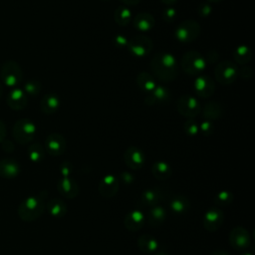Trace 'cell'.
<instances>
[{"instance_id": "cell-1", "label": "cell", "mask_w": 255, "mask_h": 255, "mask_svg": "<svg viewBox=\"0 0 255 255\" xmlns=\"http://www.w3.org/2000/svg\"><path fill=\"white\" fill-rule=\"evenodd\" d=\"M153 77L163 81L170 82L178 76V65L176 58L169 52H157L153 55L150 62Z\"/></svg>"}, {"instance_id": "cell-2", "label": "cell", "mask_w": 255, "mask_h": 255, "mask_svg": "<svg viewBox=\"0 0 255 255\" xmlns=\"http://www.w3.org/2000/svg\"><path fill=\"white\" fill-rule=\"evenodd\" d=\"M47 197L48 193L44 190L25 198L18 207L19 217L26 222H31L38 219L46 209Z\"/></svg>"}, {"instance_id": "cell-3", "label": "cell", "mask_w": 255, "mask_h": 255, "mask_svg": "<svg viewBox=\"0 0 255 255\" xmlns=\"http://www.w3.org/2000/svg\"><path fill=\"white\" fill-rule=\"evenodd\" d=\"M0 78L4 85L10 88H15L23 79L21 66L14 60L5 61L0 69Z\"/></svg>"}, {"instance_id": "cell-4", "label": "cell", "mask_w": 255, "mask_h": 255, "mask_svg": "<svg viewBox=\"0 0 255 255\" xmlns=\"http://www.w3.org/2000/svg\"><path fill=\"white\" fill-rule=\"evenodd\" d=\"M204 57L197 51H188L181 58V68L189 76H199L206 67Z\"/></svg>"}, {"instance_id": "cell-5", "label": "cell", "mask_w": 255, "mask_h": 255, "mask_svg": "<svg viewBox=\"0 0 255 255\" xmlns=\"http://www.w3.org/2000/svg\"><path fill=\"white\" fill-rule=\"evenodd\" d=\"M36 130L37 128L32 121L28 119H20L13 126L12 135L16 142L27 144L34 139Z\"/></svg>"}, {"instance_id": "cell-6", "label": "cell", "mask_w": 255, "mask_h": 255, "mask_svg": "<svg viewBox=\"0 0 255 255\" xmlns=\"http://www.w3.org/2000/svg\"><path fill=\"white\" fill-rule=\"evenodd\" d=\"M214 76L219 84H232L238 77V67L232 61H221L216 65L214 69Z\"/></svg>"}, {"instance_id": "cell-7", "label": "cell", "mask_w": 255, "mask_h": 255, "mask_svg": "<svg viewBox=\"0 0 255 255\" xmlns=\"http://www.w3.org/2000/svg\"><path fill=\"white\" fill-rule=\"evenodd\" d=\"M200 34V25L195 20L182 21L175 29V38L182 43H189L195 40Z\"/></svg>"}, {"instance_id": "cell-8", "label": "cell", "mask_w": 255, "mask_h": 255, "mask_svg": "<svg viewBox=\"0 0 255 255\" xmlns=\"http://www.w3.org/2000/svg\"><path fill=\"white\" fill-rule=\"evenodd\" d=\"M176 109L181 116L193 119L200 112V103L195 97L186 94L176 101Z\"/></svg>"}, {"instance_id": "cell-9", "label": "cell", "mask_w": 255, "mask_h": 255, "mask_svg": "<svg viewBox=\"0 0 255 255\" xmlns=\"http://www.w3.org/2000/svg\"><path fill=\"white\" fill-rule=\"evenodd\" d=\"M224 222V212L220 207L212 206L208 208L202 219L203 227L208 232H215L217 231Z\"/></svg>"}, {"instance_id": "cell-10", "label": "cell", "mask_w": 255, "mask_h": 255, "mask_svg": "<svg viewBox=\"0 0 255 255\" xmlns=\"http://www.w3.org/2000/svg\"><path fill=\"white\" fill-rule=\"evenodd\" d=\"M128 48L133 56L141 58L150 53L152 49V41L146 36L136 35L128 40Z\"/></svg>"}, {"instance_id": "cell-11", "label": "cell", "mask_w": 255, "mask_h": 255, "mask_svg": "<svg viewBox=\"0 0 255 255\" xmlns=\"http://www.w3.org/2000/svg\"><path fill=\"white\" fill-rule=\"evenodd\" d=\"M229 243L235 250H245L251 243L250 234L244 227L236 226L229 233Z\"/></svg>"}, {"instance_id": "cell-12", "label": "cell", "mask_w": 255, "mask_h": 255, "mask_svg": "<svg viewBox=\"0 0 255 255\" xmlns=\"http://www.w3.org/2000/svg\"><path fill=\"white\" fill-rule=\"evenodd\" d=\"M66 139L65 137L58 133H50L45 140V150L52 156H60L66 150Z\"/></svg>"}, {"instance_id": "cell-13", "label": "cell", "mask_w": 255, "mask_h": 255, "mask_svg": "<svg viewBox=\"0 0 255 255\" xmlns=\"http://www.w3.org/2000/svg\"><path fill=\"white\" fill-rule=\"evenodd\" d=\"M119 187L120 181L118 177L114 174H107L99 182L98 190L103 198L110 199L117 194Z\"/></svg>"}, {"instance_id": "cell-14", "label": "cell", "mask_w": 255, "mask_h": 255, "mask_svg": "<svg viewBox=\"0 0 255 255\" xmlns=\"http://www.w3.org/2000/svg\"><path fill=\"white\" fill-rule=\"evenodd\" d=\"M193 89L198 97L209 98L215 91V82L208 75H199L194 81Z\"/></svg>"}, {"instance_id": "cell-15", "label": "cell", "mask_w": 255, "mask_h": 255, "mask_svg": "<svg viewBox=\"0 0 255 255\" xmlns=\"http://www.w3.org/2000/svg\"><path fill=\"white\" fill-rule=\"evenodd\" d=\"M125 163L131 169H140L144 165L145 156L137 146H129L124 153Z\"/></svg>"}, {"instance_id": "cell-16", "label": "cell", "mask_w": 255, "mask_h": 255, "mask_svg": "<svg viewBox=\"0 0 255 255\" xmlns=\"http://www.w3.org/2000/svg\"><path fill=\"white\" fill-rule=\"evenodd\" d=\"M6 103L10 109L14 111H20L26 108L28 104V98L23 90L14 88L7 94Z\"/></svg>"}, {"instance_id": "cell-17", "label": "cell", "mask_w": 255, "mask_h": 255, "mask_svg": "<svg viewBox=\"0 0 255 255\" xmlns=\"http://www.w3.org/2000/svg\"><path fill=\"white\" fill-rule=\"evenodd\" d=\"M58 192L67 199H73L78 196L80 187L78 183L71 177H62L57 183Z\"/></svg>"}, {"instance_id": "cell-18", "label": "cell", "mask_w": 255, "mask_h": 255, "mask_svg": "<svg viewBox=\"0 0 255 255\" xmlns=\"http://www.w3.org/2000/svg\"><path fill=\"white\" fill-rule=\"evenodd\" d=\"M144 213L140 209H133L129 211L124 219V225L126 229L131 232L140 230L144 225Z\"/></svg>"}, {"instance_id": "cell-19", "label": "cell", "mask_w": 255, "mask_h": 255, "mask_svg": "<svg viewBox=\"0 0 255 255\" xmlns=\"http://www.w3.org/2000/svg\"><path fill=\"white\" fill-rule=\"evenodd\" d=\"M21 171L20 164L13 158H3L0 160V176L3 178H14Z\"/></svg>"}, {"instance_id": "cell-20", "label": "cell", "mask_w": 255, "mask_h": 255, "mask_svg": "<svg viewBox=\"0 0 255 255\" xmlns=\"http://www.w3.org/2000/svg\"><path fill=\"white\" fill-rule=\"evenodd\" d=\"M170 92L169 90L164 87V86H157L154 88V90L145 98L144 102L151 106V105H155V104H161V103H165L168 102L170 100Z\"/></svg>"}, {"instance_id": "cell-21", "label": "cell", "mask_w": 255, "mask_h": 255, "mask_svg": "<svg viewBox=\"0 0 255 255\" xmlns=\"http://www.w3.org/2000/svg\"><path fill=\"white\" fill-rule=\"evenodd\" d=\"M60 107V99L54 93H47L40 101V109L46 115H52L58 111Z\"/></svg>"}, {"instance_id": "cell-22", "label": "cell", "mask_w": 255, "mask_h": 255, "mask_svg": "<svg viewBox=\"0 0 255 255\" xmlns=\"http://www.w3.org/2000/svg\"><path fill=\"white\" fill-rule=\"evenodd\" d=\"M169 209L175 215H184L190 209V201L184 195H175L169 201Z\"/></svg>"}, {"instance_id": "cell-23", "label": "cell", "mask_w": 255, "mask_h": 255, "mask_svg": "<svg viewBox=\"0 0 255 255\" xmlns=\"http://www.w3.org/2000/svg\"><path fill=\"white\" fill-rule=\"evenodd\" d=\"M137 247L145 254H154L159 247V242L152 235L143 234L137 239Z\"/></svg>"}, {"instance_id": "cell-24", "label": "cell", "mask_w": 255, "mask_h": 255, "mask_svg": "<svg viewBox=\"0 0 255 255\" xmlns=\"http://www.w3.org/2000/svg\"><path fill=\"white\" fill-rule=\"evenodd\" d=\"M133 26L142 32L149 31L153 28L155 20L154 17L148 12H140L133 18Z\"/></svg>"}, {"instance_id": "cell-25", "label": "cell", "mask_w": 255, "mask_h": 255, "mask_svg": "<svg viewBox=\"0 0 255 255\" xmlns=\"http://www.w3.org/2000/svg\"><path fill=\"white\" fill-rule=\"evenodd\" d=\"M159 200H161V192L158 188H147L142 191L139 197L140 205L145 207L157 205Z\"/></svg>"}, {"instance_id": "cell-26", "label": "cell", "mask_w": 255, "mask_h": 255, "mask_svg": "<svg viewBox=\"0 0 255 255\" xmlns=\"http://www.w3.org/2000/svg\"><path fill=\"white\" fill-rule=\"evenodd\" d=\"M46 209L52 215L56 218H62L67 214L68 207L64 200L60 198H52L46 202Z\"/></svg>"}, {"instance_id": "cell-27", "label": "cell", "mask_w": 255, "mask_h": 255, "mask_svg": "<svg viewBox=\"0 0 255 255\" xmlns=\"http://www.w3.org/2000/svg\"><path fill=\"white\" fill-rule=\"evenodd\" d=\"M166 210L161 205H154L150 207L148 213V223L152 227H159L161 226L165 219H166Z\"/></svg>"}, {"instance_id": "cell-28", "label": "cell", "mask_w": 255, "mask_h": 255, "mask_svg": "<svg viewBox=\"0 0 255 255\" xmlns=\"http://www.w3.org/2000/svg\"><path fill=\"white\" fill-rule=\"evenodd\" d=\"M151 173L158 180H166L172 175V168L166 161L157 160L152 164Z\"/></svg>"}, {"instance_id": "cell-29", "label": "cell", "mask_w": 255, "mask_h": 255, "mask_svg": "<svg viewBox=\"0 0 255 255\" xmlns=\"http://www.w3.org/2000/svg\"><path fill=\"white\" fill-rule=\"evenodd\" d=\"M223 115V107L216 101H209L203 108V116L208 121H213L221 118Z\"/></svg>"}, {"instance_id": "cell-30", "label": "cell", "mask_w": 255, "mask_h": 255, "mask_svg": "<svg viewBox=\"0 0 255 255\" xmlns=\"http://www.w3.org/2000/svg\"><path fill=\"white\" fill-rule=\"evenodd\" d=\"M136 84L142 92L149 93V94L156 87V82L154 77L147 72H141L137 75Z\"/></svg>"}, {"instance_id": "cell-31", "label": "cell", "mask_w": 255, "mask_h": 255, "mask_svg": "<svg viewBox=\"0 0 255 255\" xmlns=\"http://www.w3.org/2000/svg\"><path fill=\"white\" fill-rule=\"evenodd\" d=\"M114 19L118 25L126 26L131 20V12L127 6L121 5L116 9L114 13Z\"/></svg>"}, {"instance_id": "cell-32", "label": "cell", "mask_w": 255, "mask_h": 255, "mask_svg": "<svg viewBox=\"0 0 255 255\" xmlns=\"http://www.w3.org/2000/svg\"><path fill=\"white\" fill-rule=\"evenodd\" d=\"M251 57H252V52L250 48L246 45L237 46L233 52L234 60L241 65H245L246 63H248L251 60Z\"/></svg>"}, {"instance_id": "cell-33", "label": "cell", "mask_w": 255, "mask_h": 255, "mask_svg": "<svg viewBox=\"0 0 255 255\" xmlns=\"http://www.w3.org/2000/svg\"><path fill=\"white\" fill-rule=\"evenodd\" d=\"M27 155L32 162H40L45 157V148L42 144H40L38 142L32 143L28 147Z\"/></svg>"}, {"instance_id": "cell-34", "label": "cell", "mask_w": 255, "mask_h": 255, "mask_svg": "<svg viewBox=\"0 0 255 255\" xmlns=\"http://www.w3.org/2000/svg\"><path fill=\"white\" fill-rule=\"evenodd\" d=\"M214 201L218 207L228 206L233 201V194L229 190H221L215 195Z\"/></svg>"}, {"instance_id": "cell-35", "label": "cell", "mask_w": 255, "mask_h": 255, "mask_svg": "<svg viewBox=\"0 0 255 255\" xmlns=\"http://www.w3.org/2000/svg\"><path fill=\"white\" fill-rule=\"evenodd\" d=\"M42 89L41 83L39 81L36 80H30L28 82H26L24 84V92L26 93V95H30V96H36L40 93Z\"/></svg>"}, {"instance_id": "cell-36", "label": "cell", "mask_w": 255, "mask_h": 255, "mask_svg": "<svg viewBox=\"0 0 255 255\" xmlns=\"http://www.w3.org/2000/svg\"><path fill=\"white\" fill-rule=\"evenodd\" d=\"M183 128H184L186 134H188L190 136L196 135L199 132V125L193 119H188L185 122Z\"/></svg>"}, {"instance_id": "cell-37", "label": "cell", "mask_w": 255, "mask_h": 255, "mask_svg": "<svg viewBox=\"0 0 255 255\" xmlns=\"http://www.w3.org/2000/svg\"><path fill=\"white\" fill-rule=\"evenodd\" d=\"M214 130V125L212 124L211 121L205 120L199 125V132L202 133L203 135H210Z\"/></svg>"}, {"instance_id": "cell-38", "label": "cell", "mask_w": 255, "mask_h": 255, "mask_svg": "<svg viewBox=\"0 0 255 255\" xmlns=\"http://www.w3.org/2000/svg\"><path fill=\"white\" fill-rule=\"evenodd\" d=\"M73 171V165L70 161H63L60 165V173L62 177H70Z\"/></svg>"}, {"instance_id": "cell-39", "label": "cell", "mask_w": 255, "mask_h": 255, "mask_svg": "<svg viewBox=\"0 0 255 255\" xmlns=\"http://www.w3.org/2000/svg\"><path fill=\"white\" fill-rule=\"evenodd\" d=\"M162 17L165 21L167 22H171L173 21V19L176 17V9L172 6H167L162 13Z\"/></svg>"}, {"instance_id": "cell-40", "label": "cell", "mask_w": 255, "mask_h": 255, "mask_svg": "<svg viewBox=\"0 0 255 255\" xmlns=\"http://www.w3.org/2000/svg\"><path fill=\"white\" fill-rule=\"evenodd\" d=\"M119 181H121L122 183L126 184V185H129L131 184L133 181H134V176L130 173V172H128V171H123L119 174V177H118Z\"/></svg>"}, {"instance_id": "cell-41", "label": "cell", "mask_w": 255, "mask_h": 255, "mask_svg": "<svg viewBox=\"0 0 255 255\" xmlns=\"http://www.w3.org/2000/svg\"><path fill=\"white\" fill-rule=\"evenodd\" d=\"M211 12H212V7L209 3H201L198 6V14L202 17H206L210 15Z\"/></svg>"}, {"instance_id": "cell-42", "label": "cell", "mask_w": 255, "mask_h": 255, "mask_svg": "<svg viewBox=\"0 0 255 255\" xmlns=\"http://www.w3.org/2000/svg\"><path fill=\"white\" fill-rule=\"evenodd\" d=\"M253 75V70L250 66H243L240 69H238V76H240L243 79H249Z\"/></svg>"}, {"instance_id": "cell-43", "label": "cell", "mask_w": 255, "mask_h": 255, "mask_svg": "<svg viewBox=\"0 0 255 255\" xmlns=\"http://www.w3.org/2000/svg\"><path fill=\"white\" fill-rule=\"evenodd\" d=\"M114 42L116 44L117 47H120V48H123V47H128V39L123 35V34H118L115 39H114Z\"/></svg>"}, {"instance_id": "cell-44", "label": "cell", "mask_w": 255, "mask_h": 255, "mask_svg": "<svg viewBox=\"0 0 255 255\" xmlns=\"http://www.w3.org/2000/svg\"><path fill=\"white\" fill-rule=\"evenodd\" d=\"M206 63H215L219 59V54L215 50H210L206 54V58H204Z\"/></svg>"}, {"instance_id": "cell-45", "label": "cell", "mask_w": 255, "mask_h": 255, "mask_svg": "<svg viewBox=\"0 0 255 255\" xmlns=\"http://www.w3.org/2000/svg\"><path fill=\"white\" fill-rule=\"evenodd\" d=\"M0 144H1L2 149L7 153H10L14 150V144L12 143V141H10L8 139H4Z\"/></svg>"}, {"instance_id": "cell-46", "label": "cell", "mask_w": 255, "mask_h": 255, "mask_svg": "<svg viewBox=\"0 0 255 255\" xmlns=\"http://www.w3.org/2000/svg\"><path fill=\"white\" fill-rule=\"evenodd\" d=\"M6 137V126L5 123L0 120V143L5 139Z\"/></svg>"}, {"instance_id": "cell-47", "label": "cell", "mask_w": 255, "mask_h": 255, "mask_svg": "<svg viewBox=\"0 0 255 255\" xmlns=\"http://www.w3.org/2000/svg\"><path fill=\"white\" fill-rule=\"evenodd\" d=\"M121 2L126 6H132V5H137L140 0H121Z\"/></svg>"}, {"instance_id": "cell-48", "label": "cell", "mask_w": 255, "mask_h": 255, "mask_svg": "<svg viewBox=\"0 0 255 255\" xmlns=\"http://www.w3.org/2000/svg\"><path fill=\"white\" fill-rule=\"evenodd\" d=\"M210 255H229V254L224 250H215Z\"/></svg>"}, {"instance_id": "cell-49", "label": "cell", "mask_w": 255, "mask_h": 255, "mask_svg": "<svg viewBox=\"0 0 255 255\" xmlns=\"http://www.w3.org/2000/svg\"><path fill=\"white\" fill-rule=\"evenodd\" d=\"M160 1H161L163 4L167 5V6H172L173 4L176 3L177 0H160Z\"/></svg>"}, {"instance_id": "cell-50", "label": "cell", "mask_w": 255, "mask_h": 255, "mask_svg": "<svg viewBox=\"0 0 255 255\" xmlns=\"http://www.w3.org/2000/svg\"><path fill=\"white\" fill-rule=\"evenodd\" d=\"M2 94H3V85H2V83L0 82V98H1Z\"/></svg>"}, {"instance_id": "cell-51", "label": "cell", "mask_w": 255, "mask_h": 255, "mask_svg": "<svg viewBox=\"0 0 255 255\" xmlns=\"http://www.w3.org/2000/svg\"><path fill=\"white\" fill-rule=\"evenodd\" d=\"M153 255H169V254L164 253V252H157V253H154Z\"/></svg>"}, {"instance_id": "cell-52", "label": "cell", "mask_w": 255, "mask_h": 255, "mask_svg": "<svg viewBox=\"0 0 255 255\" xmlns=\"http://www.w3.org/2000/svg\"><path fill=\"white\" fill-rule=\"evenodd\" d=\"M209 2H211V3H219V2H221L222 0H208Z\"/></svg>"}, {"instance_id": "cell-53", "label": "cell", "mask_w": 255, "mask_h": 255, "mask_svg": "<svg viewBox=\"0 0 255 255\" xmlns=\"http://www.w3.org/2000/svg\"><path fill=\"white\" fill-rule=\"evenodd\" d=\"M241 255H253L251 252H244V253H242Z\"/></svg>"}]
</instances>
